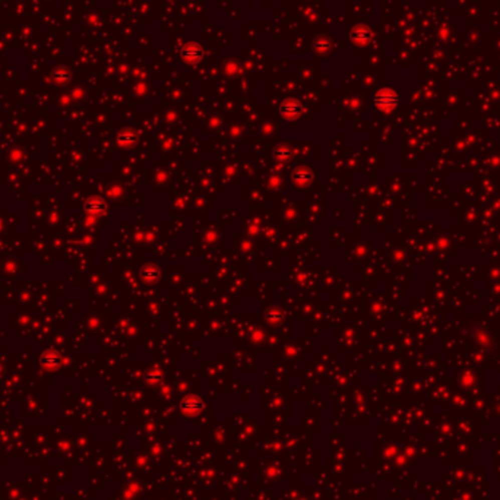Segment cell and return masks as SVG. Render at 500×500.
<instances>
[{"instance_id": "obj_4", "label": "cell", "mask_w": 500, "mask_h": 500, "mask_svg": "<svg viewBox=\"0 0 500 500\" xmlns=\"http://www.w3.org/2000/svg\"><path fill=\"white\" fill-rule=\"evenodd\" d=\"M350 37H351V40H353L354 43H357V44H366V43L370 41V38L373 37V34H372V31H370L369 28H366V27H357L356 30L351 31Z\"/></svg>"}, {"instance_id": "obj_5", "label": "cell", "mask_w": 500, "mask_h": 500, "mask_svg": "<svg viewBox=\"0 0 500 500\" xmlns=\"http://www.w3.org/2000/svg\"><path fill=\"white\" fill-rule=\"evenodd\" d=\"M182 407H183V410H185L186 413H195V411H199V410H201L202 404H201V401H199L196 397H189L182 402Z\"/></svg>"}, {"instance_id": "obj_7", "label": "cell", "mask_w": 500, "mask_h": 500, "mask_svg": "<svg viewBox=\"0 0 500 500\" xmlns=\"http://www.w3.org/2000/svg\"><path fill=\"white\" fill-rule=\"evenodd\" d=\"M143 278H145V279H148V281H154V279H156V278H158V269H156V268H154V266H151V268H146V269L143 271Z\"/></svg>"}, {"instance_id": "obj_8", "label": "cell", "mask_w": 500, "mask_h": 500, "mask_svg": "<svg viewBox=\"0 0 500 500\" xmlns=\"http://www.w3.org/2000/svg\"><path fill=\"white\" fill-rule=\"evenodd\" d=\"M294 177L298 182H307V180H310V173L307 170H298V172L294 173Z\"/></svg>"}, {"instance_id": "obj_1", "label": "cell", "mask_w": 500, "mask_h": 500, "mask_svg": "<svg viewBox=\"0 0 500 500\" xmlns=\"http://www.w3.org/2000/svg\"><path fill=\"white\" fill-rule=\"evenodd\" d=\"M375 104L383 111H391L398 104V95L392 89H380L375 95Z\"/></svg>"}, {"instance_id": "obj_9", "label": "cell", "mask_w": 500, "mask_h": 500, "mask_svg": "<svg viewBox=\"0 0 500 500\" xmlns=\"http://www.w3.org/2000/svg\"><path fill=\"white\" fill-rule=\"evenodd\" d=\"M268 319H269L271 322H278V320H281V319H282V311L278 310V309H271L269 314H268Z\"/></svg>"}, {"instance_id": "obj_3", "label": "cell", "mask_w": 500, "mask_h": 500, "mask_svg": "<svg viewBox=\"0 0 500 500\" xmlns=\"http://www.w3.org/2000/svg\"><path fill=\"white\" fill-rule=\"evenodd\" d=\"M301 111H303V108H301L300 103L293 101V100L282 103L281 107H279V113L285 119H295V117H298L301 114Z\"/></svg>"}, {"instance_id": "obj_2", "label": "cell", "mask_w": 500, "mask_h": 500, "mask_svg": "<svg viewBox=\"0 0 500 500\" xmlns=\"http://www.w3.org/2000/svg\"><path fill=\"white\" fill-rule=\"evenodd\" d=\"M202 56H204L202 49H201L198 44H195V43L186 44V46L182 49V57H183V60H186V62H189V63H196V62H199V60L202 59Z\"/></svg>"}, {"instance_id": "obj_6", "label": "cell", "mask_w": 500, "mask_h": 500, "mask_svg": "<svg viewBox=\"0 0 500 500\" xmlns=\"http://www.w3.org/2000/svg\"><path fill=\"white\" fill-rule=\"evenodd\" d=\"M53 78L56 79V82H66L69 79V73L65 69H56L53 73Z\"/></svg>"}]
</instances>
